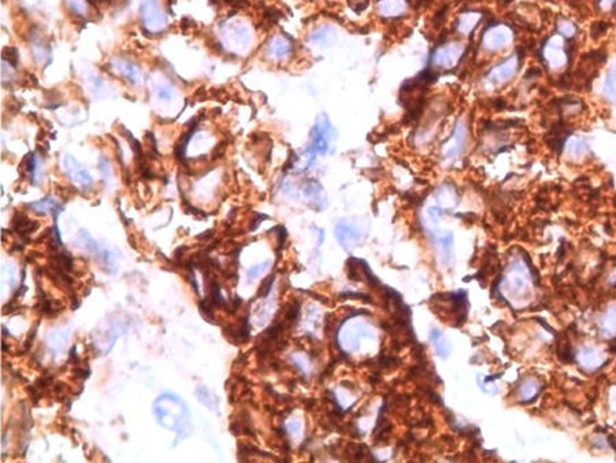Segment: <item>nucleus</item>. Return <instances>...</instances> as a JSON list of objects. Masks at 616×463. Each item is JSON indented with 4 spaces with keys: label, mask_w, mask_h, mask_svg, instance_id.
<instances>
[{
    "label": "nucleus",
    "mask_w": 616,
    "mask_h": 463,
    "mask_svg": "<svg viewBox=\"0 0 616 463\" xmlns=\"http://www.w3.org/2000/svg\"><path fill=\"white\" fill-rule=\"evenodd\" d=\"M517 72V60L510 59L508 62H504L500 66L494 67V70L489 74V77L493 81H507L511 77H514V74Z\"/></svg>",
    "instance_id": "nucleus-1"
},
{
    "label": "nucleus",
    "mask_w": 616,
    "mask_h": 463,
    "mask_svg": "<svg viewBox=\"0 0 616 463\" xmlns=\"http://www.w3.org/2000/svg\"><path fill=\"white\" fill-rule=\"evenodd\" d=\"M463 137H464V128L462 125H457L456 129H455V133L452 134L451 140H449V143L446 144V151H445V155H446V156H452V155H455L456 153H459V150H460V144H462V141H463Z\"/></svg>",
    "instance_id": "nucleus-2"
},
{
    "label": "nucleus",
    "mask_w": 616,
    "mask_h": 463,
    "mask_svg": "<svg viewBox=\"0 0 616 463\" xmlns=\"http://www.w3.org/2000/svg\"><path fill=\"white\" fill-rule=\"evenodd\" d=\"M604 92L607 93V96L611 100H616V66L614 67V70L611 72L608 78L605 81Z\"/></svg>",
    "instance_id": "nucleus-3"
},
{
    "label": "nucleus",
    "mask_w": 616,
    "mask_h": 463,
    "mask_svg": "<svg viewBox=\"0 0 616 463\" xmlns=\"http://www.w3.org/2000/svg\"><path fill=\"white\" fill-rule=\"evenodd\" d=\"M3 58H4V60H7V62H10L13 66H15V65H17V62H18L17 50H15V48H6V50L3 51Z\"/></svg>",
    "instance_id": "nucleus-4"
},
{
    "label": "nucleus",
    "mask_w": 616,
    "mask_h": 463,
    "mask_svg": "<svg viewBox=\"0 0 616 463\" xmlns=\"http://www.w3.org/2000/svg\"><path fill=\"white\" fill-rule=\"evenodd\" d=\"M272 280H274V277H270V278H269V280H267V281H265V283H263V286H262V291L259 292V296H260V298H265L266 295L269 293V291H270V288H271Z\"/></svg>",
    "instance_id": "nucleus-5"
}]
</instances>
